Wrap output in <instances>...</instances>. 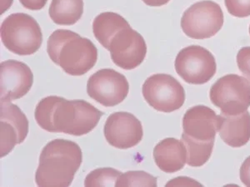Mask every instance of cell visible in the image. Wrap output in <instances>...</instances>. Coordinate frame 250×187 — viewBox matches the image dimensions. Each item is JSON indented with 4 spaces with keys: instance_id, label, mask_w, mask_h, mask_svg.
<instances>
[{
    "instance_id": "cell-1",
    "label": "cell",
    "mask_w": 250,
    "mask_h": 187,
    "mask_svg": "<svg viewBox=\"0 0 250 187\" xmlns=\"http://www.w3.org/2000/svg\"><path fill=\"white\" fill-rule=\"evenodd\" d=\"M103 114L84 100L68 101L49 96L38 103L34 117L40 128L48 132L80 136L94 130Z\"/></svg>"
},
{
    "instance_id": "cell-2",
    "label": "cell",
    "mask_w": 250,
    "mask_h": 187,
    "mask_svg": "<svg viewBox=\"0 0 250 187\" xmlns=\"http://www.w3.org/2000/svg\"><path fill=\"white\" fill-rule=\"evenodd\" d=\"M82 162V150L77 143L53 140L41 151L35 182L38 187H69Z\"/></svg>"
},
{
    "instance_id": "cell-3",
    "label": "cell",
    "mask_w": 250,
    "mask_h": 187,
    "mask_svg": "<svg viewBox=\"0 0 250 187\" xmlns=\"http://www.w3.org/2000/svg\"><path fill=\"white\" fill-rule=\"evenodd\" d=\"M47 52L50 59L71 76L87 74L98 60L93 42L68 29H58L50 35Z\"/></svg>"
},
{
    "instance_id": "cell-4",
    "label": "cell",
    "mask_w": 250,
    "mask_h": 187,
    "mask_svg": "<svg viewBox=\"0 0 250 187\" xmlns=\"http://www.w3.org/2000/svg\"><path fill=\"white\" fill-rule=\"evenodd\" d=\"M0 34L4 47L21 56L35 54L43 42L40 24L30 15L23 13L6 18L1 24Z\"/></svg>"
},
{
    "instance_id": "cell-5",
    "label": "cell",
    "mask_w": 250,
    "mask_h": 187,
    "mask_svg": "<svg viewBox=\"0 0 250 187\" xmlns=\"http://www.w3.org/2000/svg\"><path fill=\"white\" fill-rule=\"evenodd\" d=\"M209 97L222 114L235 116L244 113L250 107V82L237 74H228L212 86Z\"/></svg>"
},
{
    "instance_id": "cell-6",
    "label": "cell",
    "mask_w": 250,
    "mask_h": 187,
    "mask_svg": "<svg viewBox=\"0 0 250 187\" xmlns=\"http://www.w3.org/2000/svg\"><path fill=\"white\" fill-rule=\"evenodd\" d=\"M224 13L219 4L210 1H200L184 13L181 28L184 34L193 39H205L216 35L224 25Z\"/></svg>"
},
{
    "instance_id": "cell-7",
    "label": "cell",
    "mask_w": 250,
    "mask_h": 187,
    "mask_svg": "<svg viewBox=\"0 0 250 187\" xmlns=\"http://www.w3.org/2000/svg\"><path fill=\"white\" fill-rule=\"evenodd\" d=\"M142 92L148 105L165 113L179 110L185 102V88L168 74H157L148 77Z\"/></svg>"
},
{
    "instance_id": "cell-8",
    "label": "cell",
    "mask_w": 250,
    "mask_h": 187,
    "mask_svg": "<svg viewBox=\"0 0 250 187\" xmlns=\"http://www.w3.org/2000/svg\"><path fill=\"white\" fill-rule=\"evenodd\" d=\"M174 67L179 77L187 83L194 85L209 82L217 71L216 61L213 54L198 45L183 48L177 55Z\"/></svg>"
},
{
    "instance_id": "cell-9",
    "label": "cell",
    "mask_w": 250,
    "mask_h": 187,
    "mask_svg": "<svg viewBox=\"0 0 250 187\" xmlns=\"http://www.w3.org/2000/svg\"><path fill=\"white\" fill-rule=\"evenodd\" d=\"M104 48L110 52L114 64L125 70H132L139 67L147 54L145 40L129 24L113 34Z\"/></svg>"
},
{
    "instance_id": "cell-10",
    "label": "cell",
    "mask_w": 250,
    "mask_h": 187,
    "mask_svg": "<svg viewBox=\"0 0 250 187\" xmlns=\"http://www.w3.org/2000/svg\"><path fill=\"white\" fill-rule=\"evenodd\" d=\"M129 84L125 75L114 69L96 72L87 82L88 96L104 107H114L128 96Z\"/></svg>"
},
{
    "instance_id": "cell-11",
    "label": "cell",
    "mask_w": 250,
    "mask_h": 187,
    "mask_svg": "<svg viewBox=\"0 0 250 187\" xmlns=\"http://www.w3.org/2000/svg\"><path fill=\"white\" fill-rule=\"evenodd\" d=\"M104 133L108 144L119 149H128L139 144L143 136L142 123L136 116L125 112L111 114L106 120Z\"/></svg>"
},
{
    "instance_id": "cell-12",
    "label": "cell",
    "mask_w": 250,
    "mask_h": 187,
    "mask_svg": "<svg viewBox=\"0 0 250 187\" xmlns=\"http://www.w3.org/2000/svg\"><path fill=\"white\" fill-rule=\"evenodd\" d=\"M29 121L17 105L11 102L0 104V156H7L15 146L25 140Z\"/></svg>"
},
{
    "instance_id": "cell-13",
    "label": "cell",
    "mask_w": 250,
    "mask_h": 187,
    "mask_svg": "<svg viewBox=\"0 0 250 187\" xmlns=\"http://www.w3.org/2000/svg\"><path fill=\"white\" fill-rule=\"evenodd\" d=\"M34 75L29 66L16 60H7L0 64V99L9 102L20 99L29 93Z\"/></svg>"
},
{
    "instance_id": "cell-14",
    "label": "cell",
    "mask_w": 250,
    "mask_h": 187,
    "mask_svg": "<svg viewBox=\"0 0 250 187\" xmlns=\"http://www.w3.org/2000/svg\"><path fill=\"white\" fill-rule=\"evenodd\" d=\"M219 127V116L206 106H195L189 108L183 118L184 132L199 141L215 140Z\"/></svg>"
},
{
    "instance_id": "cell-15",
    "label": "cell",
    "mask_w": 250,
    "mask_h": 187,
    "mask_svg": "<svg viewBox=\"0 0 250 187\" xmlns=\"http://www.w3.org/2000/svg\"><path fill=\"white\" fill-rule=\"evenodd\" d=\"M219 133L221 139L231 148H241L250 141V113L229 116L219 115Z\"/></svg>"
},
{
    "instance_id": "cell-16",
    "label": "cell",
    "mask_w": 250,
    "mask_h": 187,
    "mask_svg": "<svg viewBox=\"0 0 250 187\" xmlns=\"http://www.w3.org/2000/svg\"><path fill=\"white\" fill-rule=\"evenodd\" d=\"M187 151L182 141L165 138L154 149V159L157 167L164 172L174 173L185 168Z\"/></svg>"
},
{
    "instance_id": "cell-17",
    "label": "cell",
    "mask_w": 250,
    "mask_h": 187,
    "mask_svg": "<svg viewBox=\"0 0 250 187\" xmlns=\"http://www.w3.org/2000/svg\"><path fill=\"white\" fill-rule=\"evenodd\" d=\"M48 13L54 23L59 25H74L83 14V1L52 0Z\"/></svg>"
},
{
    "instance_id": "cell-18",
    "label": "cell",
    "mask_w": 250,
    "mask_h": 187,
    "mask_svg": "<svg viewBox=\"0 0 250 187\" xmlns=\"http://www.w3.org/2000/svg\"><path fill=\"white\" fill-rule=\"evenodd\" d=\"M129 23L121 15L113 12H105L98 15L93 22L94 37L105 48L111 36L119 29Z\"/></svg>"
},
{
    "instance_id": "cell-19",
    "label": "cell",
    "mask_w": 250,
    "mask_h": 187,
    "mask_svg": "<svg viewBox=\"0 0 250 187\" xmlns=\"http://www.w3.org/2000/svg\"><path fill=\"white\" fill-rule=\"evenodd\" d=\"M181 141L184 142L186 148V163L188 166L192 168H199L204 166L210 158L214 146V140L208 142L199 141L193 139L183 132Z\"/></svg>"
},
{
    "instance_id": "cell-20",
    "label": "cell",
    "mask_w": 250,
    "mask_h": 187,
    "mask_svg": "<svg viewBox=\"0 0 250 187\" xmlns=\"http://www.w3.org/2000/svg\"><path fill=\"white\" fill-rule=\"evenodd\" d=\"M122 172L114 168H100L86 176L85 187H115Z\"/></svg>"
},
{
    "instance_id": "cell-21",
    "label": "cell",
    "mask_w": 250,
    "mask_h": 187,
    "mask_svg": "<svg viewBox=\"0 0 250 187\" xmlns=\"http://www.w3.org/2000/svg\"><path fill=\"white\" fill-rule=\"evenodd\" d=\"M157 178L142 170H131L120 176L115 187H157Z\"/></svg>"
},
{
    "instance_id": "cell-22",
    "label": "cell",
    "mask_w": 250,
    "mask_h": 187,
    "mask_svg": "<svg viewBox=\"0 0 250 187\" xmlns=\"http://www.w3.org/2000/svg\"><path fill=\"white\" fill-rule=\"evenodd\" d=\"M228 12L237 18L250 16V0H225Z\"/></svg>"
},
{
    "instance_id": "cell-23",
    "label": "cell",
    "mask_w": 250,
    "mask_h": 187,
    "mask_svg": "<svg viewBox=\"0 0 250 187\" xmlns=\"http://www.w3.org/2000/svg\"><path fill=\"white\" fill-rule=\"evenodd\" d=\"M237 64L250 83V47H245L239 50L237 54Z\"/></svg>"
},
{
    "instance_id": "cell-24",
    "label": "cell",
    "mask_w": 250,
    "mask_h": 187,
    "mask_svg": "<svg viewBox=\"0 0 250 187\" xmlns=\"http://www.w3.org/2000/svg\"><path fill=\"white\" fill-rule=\"evenodd\" d=\"M239 176L243 184L246 187H250V156L247 157L242 164L239 170Z\"/></svg>"
},
{
    "instance_id": "cell-25",
    "label": "cell",
    "mask_w": 250,
    "mask_h": 187,
    "mask_svg": "<svg viewBox=\"0 0 250 187\" xmlns=\"http://www.w3.org/2000/svg\"><path fill=\"white\" fill-rule=\"evenodd\" d=\"M21 4L29 10H40L46 5L48 0H20Z\"/></svg>"
},
{
    "instance_id": "cell-26",
    "label": "cell",
    "mask_w": 250,
    "mask_h": 187,
    "mask_svg": "<svg viewBox=\"0 0 250 187\" xmlns=\"http://www.w3.org/2000/svg\"><path fill=\"white\" fill-rule=\"evenodd\" d=\"M142 1L145 4L150 7H160V6L167 4L170 0H142Z\"/></svg>"
},
{
    "instance_id": "cell-27",
    "label": "cell",
    "mask_w": 250,
    "mask_h": 187,
    "mask_svg": "<svg viewBox=\"0 0 250 187\" xmlns=\"http://www.w3.org/2000/svg\"><path fill=\"white\" fill-rule=\"evenodd\" d=\"M13 0H1V15L12 5Z\"/></svg>"
},
{
    "instance_id": "cell-28",
    "label": "cell",
    "mask_w": 250,
    "mask_h": 187,
    "mask_svg": "<svg viewBox=\"0 0 250 187\" xmlns=\"http://www.w3.org/2000/svg\"></svg>"
}]
</instances>
